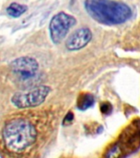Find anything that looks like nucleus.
Returning a JSON list of instances; mask_svg holds the SVG:
<instances>
[{"instance_id": "f257e3e1", "label": "nucleus", "mask_w": 140, "mask_h": 158, "mask_svg": "<svg viewBox=\"0 0 140 158\" xmlns=\"http://www.w3.org/2000/svg\"><path fill=\"white\" fill-rule=\"evenodd\" d=\"M34 125L25 118H15L4 126L2 137L4 143L11 152L19 153L31 147L37 139Z\"/></svg>"}, {"instance_id": "1a4fd4ad", "label": "nucleus", "mask_w": 140, "mask_h": 158, "mask_svg": "<svg viewBox=\"0 0 140 158\" xmlns=\"http://www.w3.org/2000/svg\"><path fill=\"white\" fill-rule=\"evenodd\" d=\"M100 109H101V111L103 112V114H109L112 110V106L109 102H104L101 105Z\"/></svg>"}, {"instance_id": "423d86ee", "label": "nucleus", "mask_w": 140, "mask_h": 158, "mask_svg": "<svg viewBox=\"0 0 140 158\" xmlns=\"http://www.w3.org/2000/svg\"><path fill=\"white\" fill-rule=\"evenodd\" d=\"M92 39V32L88 28H80L68 37L66 41V47L70 51L78 50L84 48Z\"/></svg>"}, {"instance_id": "39448f33", "label": "nucleus", "mask_w": 140, "mask_h": 158, "mask_svg": "<svg viewBox=\"0 0 140 158\" xmlns=\"http://www.w3.org/2000/svg\"><path fill=\"white\" fill-rule=\"evenodd\" d=\"M11 71L21 79L26 81L35 77L39 70V63L30 57H21L10 63Z\"/></svg>"}, {"instance_id": "f03ea898", "label": "nucleus", "mask_w": 140, "mask_h": 158, "mask_svg": "<svg viewBox=\"0 0 140 158\" xmlns=\"http://www.w3.org/2000/svg\"><path fill=\"white\" fill-rule=\"evenodd\" d=\"M85 7L93 19L106 25L121 24L132 16L127 4L113 0H85Z\"/></svg>"}, {"instance_id": "20e7f679", "label": "nucleus", "mask_w": 140, "mask_h": 158, "mask_svg": "<svg viewBox=\"0 0 140 158\" xmlns=\"http://www.w3.org/2000/svg\"><path fill=\"white\" fill-rule=\"evenodd\" d=\"M75 23V18L66 12H61L53 16L49 24V32L52 41L54 44L61 43Z\"/></svg>"}, {"instance_id": "6e6552de", "label": "nucleus", "mask_w": 140, "mask_h": 158, "mask_svg": "<svg viewBox=\"0 0 140 158\" xmlns=\"http://www.w3.org/2000/svg\"><path fill=\"white\" fill-rule=\"evenodd\" d=\"M94 103V97L89 93L82 94L77 100V107L79 110H85L90 108Z\"/></svg>"}, {"instance_id": "9d476101", "label": "nucleus", "mask_w": 140, "mask_h": 158, "mask_svg": "<svg viewBox=\"0 0 140 158\" xmlns=\"http://www.w3.org/2000/svg\"><path fill=\"white\" fill-rule=\"evenodd\" d=\"M73 119H74V114H72L71 112H69V113L66 115V117L64 118L63 124H64V125H68V124H70V122L73 120Z\"/></svg>"}, {"instance_id": "7ed1b4c3", "label": "nucleus", "mask_w": 140, "mask_h": 158, "mask_svg": "<svg viewBox=\"0 0 140 158\" xmlns=\"http://www.w3.org/2000/svg\"><path fill=\"white\" fill-rule=\"evenodd\" d=\"M50 91L49 87L40 85L26 92H17L11 97V104L19 109L39 106L45 101Z\"/></svg>"}, {"instance_id": "0eeeda50", "label": "nucleus", "mask_w": 140, "mask_h": 158, "mask_svg": "<svg viewBox=\"0 0 140 158\" xmlns=\"http://www.w3.org/2000/svg\"><path fill=\"white\" fill-rule=\"evenodd\" d=\"M28 10V7L26 5L17 4V3H11L7 7V13L11 17L17 18L23 15Z\"/></svg>"}]
</instances>
